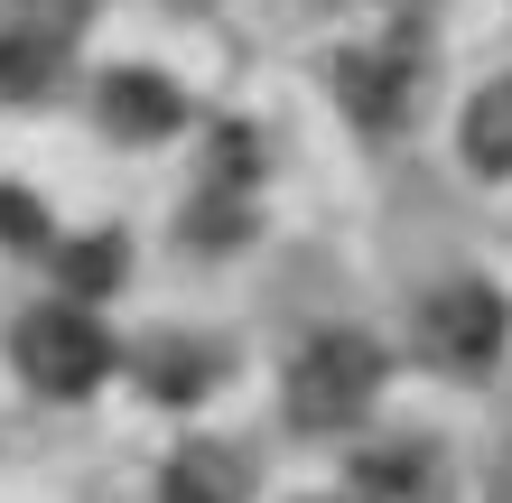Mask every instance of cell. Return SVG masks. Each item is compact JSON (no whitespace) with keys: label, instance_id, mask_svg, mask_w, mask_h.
<instances>
[{"label":"cell","instance_id":"obj_1","mask_svg":"<svg viewBox=\"0 0 512 503\" xmlns=\"http://www.w3.org/2000/svg\"><path fill=\"white\" fill-rule=\"evenodd\" d=\"M373 382H382L373 336H354V327H317V345H298V364H289V410H298L308 429H345V420H364Z\"/></svg>","mask_w":512,"mask_h":503},{"label":"cell","instance_id":"obj_2","mask_svg":"<svg viewBox=\"0 0 512 503\" xmlns=\"http://www.w3.org/2000/svg\"><path fill=\"white\" fill-rule=\"evenodd\" d=\"M103 364H112V345H103L94 317H75V308H47V317L19 327V373L38 382V392H94Z\"/></svg>","mask_w":512,"mask_h":503},{"label":"cell","instance_id":"obj_3","mask_svg":"<svg viewBox=\"0 0 512 503\" xmlns=\"http://www.w3.org/2000/svg\"><path fill=\"white\" fill-rule=\"evenodd\" d=\"M429 345L447 354V364H485V354L503 345V299H494L485 280L438 289V299H429Z\"/></svg>","mask_w":512,"mask_h":503},{"label":"cell","instance_id":"obj_4","mask_svg":"<svg viewBox=\"0 0 512 503\" xmlns=\"http://www.w3.org/2000/svg\"><path fill=\"white\" fill-rule=\"evenodd\" d=\"M457 150H466V168L512 177V84H485V94L466 103V122H457Z\"/></svg>","mask_w":512,"mask_h":503},{"label":"cell","instance_id":"obj_5","mask_svg":"<svg viewBox=\"0 0 512 503\" xmlns=\"http://www.w3.org/2000/svg\"><path fill=\"white\" fill-rule=\"evenodd\" d=\"M252 494V466L233 448H187L168 466V503H243Z\"/></svg>","mask_w":512,"mask_h":503},{"label":"cell","instance_id":"obj_6","mask_svg":"<svg viewBox=\"0 0 512 503\" xmlns=\"http://www.w3.org/2000/svg\"><path fill=\"white\" fill-rule=\"evenodd\" d=\"M112 122H122V131H168L177 122V84H159V75H112Z\"/></svg>","mask_w":512,"mask_h":503}]
</instances>
